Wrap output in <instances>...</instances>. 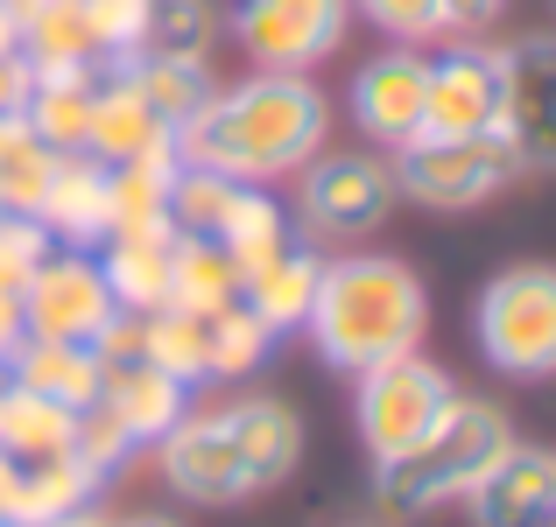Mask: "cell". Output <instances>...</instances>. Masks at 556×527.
<instances>
[{
    "mask_svg": "<svg viewBox=\"0 0 556 527\" xmlns=\"http://www.w3.org/2000/svg\"><path fill=\"white\" fill-rule=\"evenodd\" d=\"M331 134V99L311 78H240L218 85L204 113L177 134L190 169L232 176V183H289Z\"/></svg>",
    "mask_w": 556,
    "mask_h": 527,
    "instance_id": "6da1fadb",
    "label": "cell"
},
{
    "mask_svg": "<svg viewBox=\"0 0 556 527\" xmlns=\"http://www.w3.org/2000/svg\"><path fill=\"white\" fill-rule=\"evenodd\" d=\"M303 331L317 338L325 365L367 373V365L422 351L430 288L394 254H339V260H325V282H317V303H311V324Z\"/></svg>",
    "mask_w": 556,
    "mask_h": 527,
    "instance_id": "7a4b0ae2",
    "label": "cell"
},
{
    "mask_svg": "<svg viewBox=\"0 0 556 527\" xmlns=\"http://www.w3.org/2000/svg\"><path fill=\"white\" fill-rule=\"evenodd\" d=\"M507 444H515V429H507V408L458 394V401L444 408V422H437V429L422 436L416 450H402L394 464H374V506H380L388 520H422V514H437V506L465 500V492H472L479 478L493 472V458H501Z\"/></svg>",
    "mask_w": 556,
    "mask_h": 527,
    "instance_id": "3957f363",
    "label": "cell"
},
{
    "mask_svg": "<svg viewBox=\"0 0 556 527\" xmlns=\"http://www.w3.org/2000/svg\"><path fill=\"white\" fill-rule=\"evenodd\" d=\"M296 232L311 246H359L394 218L402 190H394V163L380 149H317L296 176Z\"/></svg>",
    "mask_w": 556,
    "mask_h": 527,
    "instance_id": "277c9868",
    "label": "cell"
},
{
    "mask_svg": "<svg viewBox=\"0 0 556 527\" xmlns=\"http://www.w3.org/2000/svg\"><path fill=\"white\" fill-rule=\"evenodd\" d=\"M472 338L493 373L556 380V268L549 260H515L479 288Z\"/></svg>",
    "mask_w": 556,
    "mask_h": 527,
    "instance_id": "5b68a950",
    "label": "cell"
},
{
    "mask_svg": "<svg viewBox=\"0 0 556 527\" xmlns=\"http://www.w3.org/2000/svg\"><path fill=\"white\" fill-rule=\"evenodd\" d=\"M388 163H394V190L422 211H479L521 176L515 149L501 134H416Z\"/></svg>",
    "mask_w": 556,
    "mask_h": 527,
    "instance_id": "8992f818",
    "label": "cell"
},
{
    "mask_svg": "<svg viewBox=\"0 0 556 527\" xmlns=\"http://www.w3.org/2000/svg\"><path fill=\"white\" fill-rule=\"evenodd\" d=\"M353 422H359V444H367L374 464H394L402 450H416L422 436L444 422V408L458 401V380L444 373L437 359L408 351V359H388V365H367L353 373Z\"/></svg>",
    "mask_w": 556,
    "mask_h": 527,
    "instance_id": "52a82bcc",
    "label": "cell"
},
{
    "mask_svg": "<svg viewBox=\"0 0 556 527\" xmlns=\"http://www.w3.org/2000/svg\"><path fill=\"white\" fill-rule=\"evenodd\" d=\"M226 28L261 78H311L345 50L353 0H232Z\"/></svg>",
    "mask_w": 556,
    "mask_h": 527,
    "instance_id": "ba28073f",
    "label": "cell"
},
{
    "mask_svg": "<svg viewBox=\"0 0 556 527\" xmlns=\"http://www.w3.org/2000/svg\"><path fill=\"white\" fill-rule=\"evenodd\" d=\"M121 317L106 274H99L92 246H50L36 260L22 288V338H50V345H99V331Z\"/></svg>",
    "mask_w": 556,
    "mask_h": 527,
    "instance_id": "9c48e42d",
    "label": "cell"
},
{
    "mask_svg": "<svg viewBox=\"0 0 556 527\" xmlns=\"http://www.w3.org/2000/svg\"><path fill=\"white\" fill-rule=\"evenodd\" d=\"M501 106L507 78L493 42L451 36L422 56V134H501Z\"/></svg>",
    "mask_w": 556,
    "mask_h": 527,
    "instance_id": "30bf717a",
    "label": "cell"
},
{
    "mask_svg": "<svg viewBox=\"0 0 556 527\" xmlns=\"http://www.w3.org/2000/svg\"><path fill=\"white\" fill-rule=\"evenodd\" d=\"M501 78H507V106H501V141L515 149L521 176H556V36L501 42Z\"/></svg>",
    "mask_w": 556,
    "mask_h": 527,
    "instance_id": "8fae6325",
    "label": "cell"
},
{
    "mask_svg": "<svg viewBox=\"0 0 556 527\" xmlns=\"http://www.w3.org/2000/svg\"><path fill=\"white\" fill-rule=\"evenodd\" d=\"M155 464H163V486L190 506H240L254 500V478H247L240 450H232L226 408H190L169 436H155Z\"/></svg>",
    "mask_w": 556,
    "mask_h": 527,
    "instance_id": "7c38bea8",
    "label": "cell"
},
{
    "mask_svg": "<svg viewBox=\"0 0 556 527\" xmlns=\"http://www.w3.org/2000/svg\"><path fill=\"white\" fill-rule=\"evenodd\" d=\"M345 113H353V127L374 141L380 155L408 149V141L422 134V50H408V42L374 50L367 64L353 70Z\"/></svg>",
    "mask_w": 556,
    "mask_h": 527,
    "instance_id": "4fadbf2b",
    "label": "cell"
},
{
    "mask_svg": "<svg viewBox=\"0 0 556 527\" xmlns=\"http://www.w3.org/2000/svg\"><path fill=\"white\" fill-rule=\"evenodd\" d=\"M472 527H556V450L507 444L493 472L465 492Z\"/></svg>",
    "mask_w": 556,
    "mask_h": 527,
    "instance_id": "5bb4252c",
    "label": "cell"
},
{
    "mask_svg": "<svg viewBox=\"0 0 556 527\" xmlns=\"http://www.w3.org/2000/svg\"><path fill=\"white\" fill-rule=\"evenodd\" d=\"M226 429H232V450H240L254 492H275L282 478H296L303 464V415L275 394H240L226 401Z\"/></svg>",
    "mask_w": 556,
    "mask_h": 527,
    "instance_id": "9a60e30c",
    "label": "cell"
},
{
    "mask_svg": "<svg viewBox=\"0 0 556 527\" xmlns=\"http://www.w3.org/2000/svg\"><path fill=\"white\" fill-rule=\"evenodd\" d=\"M36 218L50 226V240H56V246H99V240H106V226H113L106 163H99V155H85V149L56 155L50 190H42Z\"/></svg>",
    "mask_w": 556,
    "mask_h": 527,
    "instance_id": "2e32d148",
    "label": "cell"
},
{
    "mask_svg": "<svg viewBox=\"0 0 556 527\" xmlns=\"http://www.w3.org/2000/svg\"><path fill=\"white\" fill-rule=\"evenodd\" d=\"M99 408H106L135 444H155V436H169L190 415V387L169 380L163 365H149V359H121L99 380Z\"/></svg>",
    "mask_w": 556,
    "mask_h": 527,
    "instance_id": "e0dca14e",
    "label": "cell"
},
{
    "mask_svg": "<svg viewBox=\"0 0 556 527\" xmlns=\"http://www.w3.org/2000/svg\"><path fill=\"white\" fill-rule=\"evenodd\" d=\"M177 141L169 149H149V155H127V163H106V197H113V232L127 240H177L169 232V176H177Z\"/></svg>",
    "mask_w": 556,
    "mask_h": 527,
    "instance_id": "ac0fdd59",
    "label": "cell"
},
{
    "mask_svg": "<svg viewBox=\"0 0 556 527\" xmlns=\"http://www.w3.org/2000/svg\"><path fill=\"white\" fill-rule=\"evenodd\" d=\"M99 380H106V365H99L92 345L22 338L8 351V387L36 394V401H56V408H71V415H85V408L99 401Z\"/></svg>",
    "mask_w": 556,
    "mask_h": 527,
    "instance_id": "d6986e66",
    "label": "cell"
},
{
    "mask_svg": "<svg viewBox=\"0 0 556 527\" xmlns=\"http://www.w3.org/2000/svg\"><path fill=\"white\" fill-rule=\"evenodd\" d=\"M14 8H22V64H28V78H50V70H106L85 0H14Z\"/></svg>",
    "mask_w": 556,
    "mask_h": 527,
    "instance_id": "ffe728a7",
    "label": "cell"
},
{
    "mask_svg": "<svg viewBox=\"0 0 556 527\" xmlns=\"http://www.w3.org/2000/svg\"><path fill=\"white\" fill-rule=\"evenodd\" d=\"M149 149H169L163 120H155L149 99L135 92V78H127L121 64H106V70H99L92 141H85V155H99V163H127V155H149Z\"/></svg>",
    "mask_w": 556,
    "mask_h": 527,
    "instance_id": "44dd1931",
    "label": "cell"
},
{
    "mask_svg": "<svg viewBox=\"0 0 556 527\" xmlns=\"http://www.w3.org/2000/svg\"><path fill=\"white\" fill-rule=\"evenodd\" d=\"M317 282H325V254H317L311 240H296L289 254H275L261 274H247V303H254V317L275 331V338H289V331L311 324Z\"/></svg>",
    "mask_w": 556,
    "mask_h": 527,
    "instance_id": "7402d4cb",
    "label": "cell"
},
{
    "mask_svg": "<svg viewBox=\"0 0 556 527\" xmlns=\"http://www.w3.org/2000/svg\"><path fill=\"white\" fill-rule=\"evenodd\" d=\"M92 99H99V70H50V78L28 85L22 127L42 141V149L71 155L92 141Z\"/></svg>",
    "mask_w": 556,
    "mask_h": 527,
    "instance_id": "603a6c76",
    "label": "cell"
},
{
    "mask_svg": "<svg viewBox=\"0 0 556 527\" xmlns=\"http://www.w3.org/2000/svg\"><path fill=\"white\" fill-rule=\"evenodd\" d=\"M296 240H303V232H296V218H289V204L275 197L268 183H240L226 226H218V246L232 254V268H240V274H261L275 254H289Z\"/></svg>",
    "mask_w": 556,
    "mask_h": 527,
    "instance_id": "cb8c5ba5",
    "label": "cell"
},
{
    "mask_svg": "<svg viewBox=\"0 0 556 527\" xmlns=\"http://www.w3.org/2000/svg\"><path fill=\"white\" fill-rule=\"evenodd\" d=\"M247 296V274L232 268V254L218 240H169V310H190V317H212L226 303Z\"/></svg>",
    "mask_w": 556,
    "mask_h": 527,
    "instance_id": "d4e9b609",
    "label": "cell"
},
{
    "mask_svg": "<svg viewBox=\"0 0 556 527\" xmlns=\"http://www.w3.org/2000/svg\"><path fill=\"white\" fill-rule=\"evenodd\" d=\"M127 78H135V92L149 99V113L163 120V134L177 141L190 120L204 113V99L218 92V78H212V64H177V56H127Z\"/></svg>",
    "mask_w": 556,
    "mask_h": 527,
    "instance_id": "484cf974",
    "label": "cell"
},
{
    "mask_svg": "<svg viewBox=\"0 0 556 527\" xmlns=\"http://www.w3.org/2000/svg\"><path fill=\"white\" fill-rule=\"evenodd\" d=\"M92 254H99V274H106V288H113L121 310H135V317L163 310V296H169V240H127V232H113V240L92 246Z\"/></svg>",
    "mask_w": 556,
    "mask_h": 527,
    "instance_id": "4316f807",
    "label": "cell"
},
{
    "mask_svg": "<svg viewBox=\"0 0 556 527\" xmlns=\"http://www.w3.org/2000/svg\"><path fill=\"white\" fill-rule=\"evenodd\" d=\"M50 226L42 218H22V211H0V359L22 345V288L36 274V260L50 254Z\"/></svg>",
    "mask_w": 556,
    "mask_h": 527,
    "instance_id": "83f0119b",
    "label": "cell"
},
{
    "mask_svg": "<svg viewBox=\"0 0 556 527\" xmlns=\"http://www.w3.org/2000/svg\"><path fill=\"white\" fill-rule=\"evenodd\" d=\"M275 345H282V338L254 317V303H247V296L204 317V365H212V380H247L254 365L275 359Z\"/></svg>",
    "mask_w": 556,
    "mask_h": 527,
    "instance_id": "f1b7e54d",
    "label": "cell"
},
{
    "mask_svg": "<svg viewBox=\"0 0 556 527\" xmlns=\"http://www.w3.org/2000/svg\"><path fill=\"white\" fill-rule=\"evenodd\" d=\"M71 429H78V415L56 401H36V394L8 387V401H0V450L22 464H42V458H71Z\"/></svg>",
    "mask_w": 556,
    "mask_h": 527,
    "instance_id": "f546056e",
    "label": "cell"
},
{
    "mask_svg": "<svg viewBox=\"0 0 556 527\" xmlns=\"http://www.w3.org/2000/svg\"><path fill=\"white\" fill-rule=\"evenodd\" d=\"M218 14L212 0H149V28H141V56H177V64H212Z\"/></svg>",
    "mask_w": 556,
    "mask_h": 527,
    "instance_id": "4dcf8cb0",
    "label": "cell"
},
{
    "mask_svg": "<svg viewBox=\"0 0 556 527\" xmlns=\"http://www.w3.org/2000/svg\"><path fill=\"white\" fill-rule=\"evenodd\" d=\"M141 359L163 365L169 380H184V387H204L212 380V365H204V317L190 310H149L141 317Z\"/></svg>",
    "mask_w": 556,
    "mask_h": 527,
    "instance_id": "1f68e13d",
    "label": "cell"
},
{
    "mask_svg": "<svg viewBox=\"0 0 556 527\" xmlns=\"http://www.w3.org/2000/svg\"><path fill=\"white\" fill-rule=\"evenodd\" d=\"M232 197H240V183H232V176H212V169L177 163V176H169V232H177V240H218Z\"/></svg>",
    "mask_w": 556,
    "mask_h": 527,
    "instance_id": "d6a6232c",
    "label": "cell"
},
{
    "mask_svg": "<svg viewBox=\"0 0 556 527\" xmlns=\"http://www.w3.org/2000/svg\"><path fill=\"white\" fill-rule=\"evenodd\" d=\"M50 169H56V149H42L22 120H0V211L36 218L42 190H50Z\"/></svg>",
    "mask_w": 556,
    "mask_h": 527,
    "instance_id": "836d02e7",
    "label": "cell"
},
{
    "mask_svg": "<svg viewBox=\"0 0 556 527\" xmlns=\"http://www.w3.org/2000/svg\"><path fill=\"white\" fill-rule=\"evenodd\" d=\"M135 450H141V444H135V436H127V429H121V422H113L99 401L85 408L78 429H71V458H78L85 472L99 478V486H113V478L127 472V458H135Z\"/></svg>",
    "mask_w": 556,
    "mask_h": 527,
    "instance_id": "e575fe53",
    "label": "cell"
},
{
    "mask_svg": "<svg viewBox=\"0 0 556 527\" xmlns=\"http://www.w3.org/2000/svg\"><path fill=\"white\" fill-rule=\"evenodd\" d=\"M359 22H374L388 42H408V50H422V42L451 36V14L444 0H353Z\"/></svg>",
    "mask_w": 556,
    "mask_h": 527,
    "instance_id": "d590c367",
    "label": "cell"
},
{
    "mask_svg": "<svg viewBox=\"0 0 556 527\" xmlns=\"http://www.w3.org/2000/svg\"><path fill=\"white\" fill-rule=\"evenodd\" d=\"M85 14H92V36H99V56H106V64H127V56H141L149 0H85Z\"/></svg>",
    "mask_w": 556,
    "mask_h": 527,
    "instance_id": "8d00e7d4",
    "label": "cell"
},
{
    "mask_svg": "<svg viewBox=\"0 0 556 527\" xmlns=\"http://www.w3.org/2000/svg\"><path fill=\"white\" fill-rule=\"evenodd\" d=\"M28 64L22 56H8V64H0V120H22V106H28Z\"/></svg>",
    "mask_w": 556,
    "mask_h": 527,
    "instance_id": "74e56055",
    "label": "cell"
},
{
    "mask_svg": "<svg viewBox=\"0 0 556 527\" xmlns=\"http://www.w3.org/2000/svg\"><path fill=\"white\" fill-rule=\"evenodd\" d=\"M501 8H507V0H444V14H451V36H472V28H486Z\"/></svg>",
    "mask_w": 556,
    "mask_h": 527,
    "instance_id": "f35d334b",
    "label": "cell"
},
{
    "mask_svg": "<svg viewBox=\"0 0 556 527\" xmlns=\"http://www.w3.org/2000/svg\"><path fill=\"white\" fill-rule=\"evenodd\" d=\"M8 56H22V8L0 0V64H8Z\"/></svg>",
    "mask_w": 556,
    "mask_h": 527,
    "instance_id": "ab89813d",
    "label": "cell"
},
{
    "mask_svg": "<svg viewBox=\"0 0 556 527\" xmlns=\"http://www.w3.org/2000/svg\"><path fill=\"white\" fill-rule=\"evenodd\" d=\"M50 527H113V520H99L92 506H85V514H64V520H50Z\"/></svg>",
    "mask_w": 556,
    "mask_h": 527,
    "instance_id": "60d3db41",
    "label": "cell"
},
{
    "mask_svg": "<svg viewBox=\"0 0 556 527\" xmlns=\"http://www.w3.org/2000/svg\"><path fill=\"white\" fill-rule=\"evenodd\" d=\"M121 527H184V520H169V514H135V520H121Z\"/></svg>",
    "mask_w": 556,
    "mask_h": 527,
    "instance_id": "b9f144b4",
    "label": "cell"
},
{
    "mask_svg": "<svg viewBox=\"0 0 556 527\" xmlns=\"http://www.w3.org/2000/svg\"><path fill=\"white\" fill-rule=\"evenodd\" d=\"M0 401H8V359H0Z\"/></svg>",
    "mask_w": 556,
    "mask_h": 527,
    "instance_id": "7bdbcfd3",
    "label": "cell"
},
{
    "mask_svg": "<svg viewBox=\"0 0 556 527\" xmlns=\"http://www.w3.org/2000/svg\"><path fill=\"white\" fill-rule=\"evenodd\" d=\"M345 527H367V520H345Z\"/></svg>",
    "mask_w": 556,
    "mask_h": 527,
    "instance_id": "ee69618b",
    "label": "cell"
}]
</instances>
